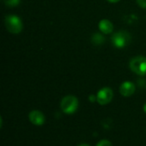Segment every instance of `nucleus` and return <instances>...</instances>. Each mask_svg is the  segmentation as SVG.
<instances>
[{"label": "nucleus", "mask_w": 146, "mask_h": 146, "mask_svg": "<svg viewBox=\"0 0 146 146\" xmlns=\"http://www.w3.org/2000/svg\"><path fill=\"white\" fill-rule=\"evenodd\" d=\"M61 110L63 113L67 115H72L78 110L79 101L78 98L73 95H68L64 97L60 104Z\"/></svg>", "instance_id": "nucleus-1"}, {"label": "nucleus", "mask_w": 146, "mask_h": 146, "mask_svg": "<svg viewBox=\"0 0 146 146\" xmlns=\"http://www.w3.org/2000/svg\"><path fill=\"white\" fill-rule=\"evenodd\" d=\"M4 24L6 29L13 34L20 33L23 27L21 20L15 15H6L4 18Z\"/></svg>", "instance_id": "nucleus-2"}, {"label": "nucleus", "mask_w": 146, "mask_h": 146, "mask_svg": "<svg viewBox=\"0 0 146 146\" xmlns=\"http://www.w3.org/2000/svg\"><path fill=\"white\" fill-rule=\"evenodd\" d=\"M111 41L115 47L121 49L126 47L131 42V35L127 31H119L112 35Z\"/></svg>", "instance_id": "nucleus-3"}, {"label": "nucleus", "mask_w": 146, "mask_h": 146, "mask_svg": "<svg viewBox=\"0 0 146 146\" xmlns=\"http://www.w3.org/2000/svg\"><path fill=\"white\" fill-rule=\"evenodd\" d=\"M130 69L138 75L146 74V57L143 56H138L133 57L129 62Z\"/></svg>", "instance_id": "nucleus-4"}, {"label": "nucleus", "mask_w": 146, "mask_h": 146, "mask_svg": "<svg viewBox=\"0 0 146 146\" xmlns=\"http://www.w3.org/2000/svg\"><path fill=\"white\" fill-rule=\"evenodd\" d=\"M114 97V92L110 87L102 88L97 94V102L100 105H106L110 104Z\"/></svg>", "instance_id": "nucleus-5"}, {"label": "nucleus", "mask_w": 146, "mask_h": 146, "mask_svg": "<svg viewBox=\"0 0 146 146\" xmlns=\"http://www.w3.org/2000/svg\"><path fill=\"white\" fill-rule=\"evenodd\" d=\"M29 121L35 126H42L45 121L44 114L39 110H32L28 115Z\"/></svg>", "instance_id": "nucleus-6"}, {"label": "nucleus", "mask_w": 146, "mask_h": 146, "mask_svg": "<svg viewBox=\"0 0 146 146\" xmlns=\"http://www.w3.org/2000/svg\"><path fill=\"white\" fill-rule=\"evenodd\" d=\"M135 90L136 86L131 81H125L120 86V93L126 98L132 96L135 92Z\"/></svg>", "instance_id": "nucleus-7"}, {"label": "nucleus", "mask_w": 146, "mask_h": 146, "mask_svg": "<svg viewBox=\"0 0 146 146\" xmlns=\"http://www.w3.org/2000/svg\"><path fill=\"white\" fill-rule=\"evenodd\" d=\"M98 27H99V30L104 34H110L113 32V29H114V26L112 22L108 19L101 20L98 24Z\"/></svg>", "instance_id": "nucleus-8"}, {"label": "nucleus", "mask_w": 146, "mask_h": 146, "mask_svg": "<svg viewBox=\"0 0 146 146\" xmlns=\"http://www.w3.org/2000/svg\"><path fill=\"white\" fill-rule=\"evenodd\" d=\"M104 41H105L104 37L99 33H95L91 37V42L94 45H101L104 43Z\"/></svg>", "instance_id": "nucleus-9"}, {"label": "nucleus", "mask_w": 146, "mask_h": 146, "mask_svg": "<svg viewBox=\"0 0 146 146\" xmlns=\"http://www.w3.org/2000/svg\"><path fill=\"white\" fill-rule=\"evenodd\" d=\"M3 3H4L6 6L11 8V7H15V6H17V5L20 3L21 0H3Z\"/></svg>", "instance_id": "nucleus-10"}, {"label": "nucleus", "mask_w": 146, "mask_h": 146, "mask_svg": "<svg viewBox=\"0 0 146 146\" xmlns=\"http://www.w3.org/2000/svg\"><path fill=\"white\" fill-rule=\"evenodd\" d=\"M97 146H112V144L110 141H109L107 139H103V140H100L97 144Z\"/></svg>", "instance_id": "nucleus-11"}, {"label": "nucleus", "mask_w": 146, "mask_h": 146, "mask_svg": "<svg viewBox=\"0 0 146 146\" xmlns=\"http://www.w3.org/2000/svg\"><path fill=\"white\" fill-rule=\"evenodd\" d=\"M137 3L143 9H146V0H136Z\"/></svg>", "instance_id": "nucleus-12"}, {"label": "nucleus", "mask_w": 146, "mask_h": 146, "mask_svg": "<svg viewBox=\"0 0 146 146\" xmlns=\"http://www.w3.org/2000/svg\"><path fill=\"white\" fill-rule=\"evenodd\" d=\"M89 100H90L91 102H95V101H97V96L90 95V96H89Z\"/></svg>", "instance_id": "nucleus-13"}, {"label": "nucleus", "mask_w": 146, "mask_h": 146, "mask_svg": "<svg viewBox=\"0 0 146 146\" xmlns=\"http://www.w3.org/2000/svg\"><path fill=\"white\" fill-rule=\"evenodd\" d=\"M110 3H118V2H120L121 0H108Z\"/></svg>", "instance_id": "nucleus-14"}, {"label": "nucleus", "mask_w": 146, "mask_h": 146, "mask_svg": "<svg viewBox=\"0 0 146 146\" xmlns=\"http://www.w3.org/2000/svg\"><path fill=\"white\" fill-rule=\"evenodd\" d=\"M79 146H90L89 145H87V144H81V145H80Z\"/></svg>", "instance_id": "nucleus-15"}, {"label": "nucleus", "mask_w": 146, "mask_h": 146, "mask_svg": "<svg viewBox=\"0 0 146 146\" xmlns=\"http://www.w3.org/2000/svg\"><path fill=\"white\" fill-rule=\"evenodd\" d=\"M143 110H144V111L146 113V104L144 105V107H143Z\"/></svg>", "instance_id": "nucleus-16"}, {"label": "nucleus", "mask_w": 146, "mask_h": 146, "mask_svg": "<svg viewBox=\"0 0 146 146\" xmlns=\"http://www.w3.org/2000/svg\"><path fill=\"white\" fill-rule=\"evenodd\" d=\"M145 88H146V84H145Z\"/></svg>", "instance_id": "nucleus-17"}]
</instances>
